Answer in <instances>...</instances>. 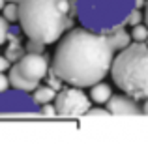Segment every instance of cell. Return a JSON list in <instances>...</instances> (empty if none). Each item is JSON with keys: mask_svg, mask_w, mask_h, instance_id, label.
I'll use <instances>...</instances> for the list:
<instances>
[{"mask_svg": "<svg viewBox=\"0 0 148 144\" xmlns=\"http://www.w3.org/2000/svg\"><path fill=\"white\" fill-rule=\"evenodd\" d=\"M10 68H11V62L8 60L4 54H0V73H6Z\"/></svg>", "mask_w": 148, "mask_h": 144, "instance_id": "obj_20", "label": "cell"}, {"mask_svg": "<svg viewBox=\"0 0 148 144\" xmlns=\"http://www.w3.org/2000/svg\"><path fill=\"white\" fill-rule=\"evenodd\" d=\"M143 19H145L143 11H141V10H137V8H133V10L130 11V15H127V21H126V25H131V26H135V25H139V23H143Z\"/></svg>", "mask_w": 148, "mask_h": 144, "instance_id": "obj_15", "label": "cell"}, {"mask_svg": "<svg viewBox=\"0 0 148 144\" xmlns=\"http://www.w3.org/2000/svg\"><path fill=\"white\" fill-rule=\"evenodd\" d=\"M146 10H145V23H146V25H148V2H146Z\"/></svg>", "mask_w": 148, "mask_h": 144, "instance_id": "obj_23", "label": "cell"}, {"mask_svg": "<svg viewBox=\"0 0 148 144\" xmlns=\"http://www.w3.org/2000/svg\"><path fill=\"white\" fill-rule=\"evenodd\" d=\"M133 6L137 8V10H143V8L146 6V2H145V0H133Z\"/></svg>", "mask_w": 148, "mask_h": 144, "instance_id": "obj_21", "label": "cell"}, {"mask_svg": "<svg viewBox=\"0 0 148 144\" xmlns=\"http://www.w3.org/2000/svg\"><path fill=\"white\" fill-rule=\"evenodd\" d=\"M6 2H17L19 4V0H6Z\"/></svg>", "mask_w": 148, "mask_h": 144, "instance_id": "obj_25", "label": "cell"}, {"mask_svg": "<svg viewBox=\"0 0 148 144\" xmlns=\"http://www.w3.org/2000/svg\"><path fill=\"white\" fill-rule=\"evenodd\" d=\"M6 6V0H0V11H2V8Z\"/></svg>", "mask_w": 148, "mask_h": 144, "instance_id": "obj_24", "label": "cell"}, {"mask_svg": "<svg viewBox=\"0 0 148 144\" xmlns=\"http://www.w3.org/2000/svg\"><path fill=\"white\" fill-rule=\"evenodd\" d=\"M75 0H19V26L26 38L53 45L73 28Z\"/></svg>", "mask_w": 148, "mask_h": 144, "instance_id": "obj_2", "label": "cell"}, {"mask_svg": "<svg viewBox=\"0 0 148 144\" xmlns=\"http://www.w3.org/2000/svg\"><path fill=\"white\" fill-rule=\"evenodd\" d=\"M2 15L8 23H19V4L6 2V6L2 8Z\"/></svg>", "mask_w": 148, "mask_h": 144, "instance_id": "obj_12", "label": "cell"}, {"mask_svg": "<svg viewBox=\"0 0 148 144\" xmlns=\"http://www.w3.org/2000/svg\"><path fill=\"white\" fill-rule=\"evenodd\" d=\"M54 97H56V90L54 88H51L49 84H38L36 88L32 90V101L36 105H45V103H53Z\"/></svg>", "mask_w": 148, "mask_h": 144, "instance_id": "obj_10", "label": "cell"}, {"mask_svg": "<svg viewBox=\"0 0 148 144\" xmlns=\"http://www.w3.org/2000/svg\"><path fill=\"white\" fill-rule=\"evenodd\" d=\"M54 109H56V116L62 118H77V116H84L92 107L90 96L83 92L79 86H68L56 92L54 97Z\"/></svg>", "mask_w": 148, "mask_h": 144, "instance_id": "obj_6", "label": "cell"}, {"mask_svg": "<svg viewBox=\"0 0 148 144\" xmlns=\"http://www.w3.org/2000/svg\"><path fill=\"white\" fill-rule=\"evenodd\" d=\"M114 53L109 34L79 26L68 30L58 40L51 69L64 84L88 88L111 73Z\"/></svg>", "mask_w": 148, "mask_h": 144, "instance_id": "obj_1", "label": "cell"}, {"mask_svg": "<svg viewBox=\"0 0 148 144\" xmlns=\"http://www.w3.org/2000/svg\"><path fill=\"white\" fill-rule=\"evenodd\" d=\"M109 114V111H107V107H90V111L86 112V116H107Z\"/></svg>", "mask_w": 148, "mask_h": 144, "instance_id": "obj_18", "label": "cell"}, {"mask_svg": "<svg viewBox=\"0 0 148 144\" xmlns=\"http://www.w3.org/2000/svg\"><path fill=\"white\" fill-rule=\"evenodd\" d=\"M49 68H51V60L43 53H25L8 69L11 88L32 94L34 88L45 79Z\"/></svg>", "mask_w": 148, "mask_h": 144, "instance_id": "obj_5", "label": "cell"}, {"mask_svg": "<svg viewBox=\"0 0 148 144\" xmlns=\"http://www.w3.org/2000/svg\"><path fill=\"white\" fill-rule=\"evenodd\" d=\"M107 111L109 114H130V116H139L143 114V107H139L137 101L127 94H118L111 96V99L107 101Z\"/></svg>", "mask_w": 148, "mask_h": 144, "instance_id": "obj_8", "label": "cell"}, {"mask_svg": "<svg viewBox=\"0 0 148 144\" xmlns=\"http://www.w3.org/2000/svg\"><path fill=\"white\" fill-rule=\"evenodd\" d=\"M145 43H146V45H148V40H146V41H145Z\"/></svg>", "mask_w": 148, "mask_h": 144, "instance_id": "obj_26", "label": "cell"}, {"mask_svg": "<svg viewBox=\"0 0 148 144\" xmlns=\"http://www.w3.org/2000/svg\"><path fill=\"white\" fill-rule=\"evenodd\" d=\"M45 47H47L45 43H41V41H38V40H32V38H28V41L25 43L26 53H43Z\"/></svg>", "mask_w": 148, "mask_h": 144, "instance_id": "obj_14", "label": "cell"}, {"mask_svg": "<svg viewBox=\"0 0 148 144\" xmlns=\"http://www.w3.org/2000/svg\"><path fill=\"white\" fill-rule=\"evenodd\" d=\"M112 83L133 99H148V45L131 41L114 54L111 66Z\"/></svg>", "mask_w": 148, "mask_h": 144, "instance_id": "obj_3", "label": "cell"}, {"mask_svg": "<svg viewBox=\"0 0 148 144\" xmlns=\"http://www.w3.org/2000/svg\"><path fill=\"white\" fill-rule=\"evenodd\" d=\"M143 114H148V99L145 101V105H143Z\"/></svg>", "mask_w": 148, "mask_h": 144, "instance_id": "obj_22", "label": "cell"}, {"mask_svg": "<svg viewBox=\"0 0 148 144\" xmlns=\"http://www.w3.org/2000/svg\"><path fill=\"white\" fill-rule=\"evenodd\" d=\"M11 84H10V77L6 75V73H0V94L6 90H10Z\"/></svg>", "mask_w": 148, "mask_h": 144, "instance_id": "obj_19", "label": "cell"}, {"mask_svg": "<svg viewBox=\"0 0 148 144\" xmlns=\"http://www.w3.org/2000/svg\"><path fill=\"white\" fill-rule=\"evenodd\" d=\"M10 25L11 23H8L6 19H4V15H0V45H4L8 41V32H10Z\"/></svg>", "mask_w": 148, "mask_h": 144, "instance_id": "obj_16", "label": "cell"}, {"mask_svg": "<svg viewBox=\"0 0 148 144\" xmlns=\"http://www.w3.org/2000/svg\"><path fill=\"white\" fill-rule=\"evenodd\" d=\"M131 40L133 41H146L148 40V25L145 23H139L131 28Z\"/></svg>", "mask_w": 148, "mask_h": 144, "instance_id": "obj_13", "label": "cell"}, {"mask_svg": "<svg viewBox=\"0 0 148 144\" xmlns=\"http://www.w3.org/2000/svg\"><path fill=\"white\" fill-rule=\"evenodd\" d=\"M107 34H109V40H111V43H112V47H114L116 53L122 51V49H126L127 45L133 41V40H131V34L126 32L124 26H118V28L111 30V32H107Z\"/></svg>", "mask_w": 148, "mask_h": 144, "instance_id": "obj_11", "label": "cell"}, {"mask_svg": "<svg viewBox=\"0 0 148 144\" xmlns=\"http://www.w3.org/2000/svg\"><path fill=\"white\" fill-rule=\"evenodd\" d=\"M111 96H112V88L107 83H103V81H99V83L90 86V99L96 105H105L111 99Z\"/></svg>", "mask_w": 148, "mask_h": 144, "instance_id": "obj_9", "label": "cell"}, {"mask_svg": "<svg viewBox=\"0 0 148 144\" xmlns=\"http://www.w3.org/2000/svg\"><path fill=\"white\" fill-rule=\"evenodd\" d=\"M41 114L43 116H56V109H54V103H45L41 105Z\"/></svg>", "mask_w": 148, "mask_h": 144, "instance_id": "obj_17", "label": "cell"}, {"mask_svg": "<svg viewBox=\"0 0 148 144\" xmlns=\"http://www.w3.org/2000/svg\"><path fill=\"white\" fill-rule=\"evenodd\" d=\"M77 19L84 28L94 32H111L126 26L127 15L133 10V0H75Z\"/></svg>", "mask_w": 148, "mask_h": 144, "instance_id": "obj_4", "label": "cell"}, {"mask_svg": "<svg viewBox=\"0 0 148 144\" xmlns=\"http://www.w3.org/2000/svg\"><path fill=\"white\" fill-rule=\"evenodd\" d=\"M4 99L0 97V114H6V116H11V114H28L30 111L34 112V101L32 97L26 96V92H21V90H15V94H8L2 92Z\"/></svg>", "mask_w": 148, "mask_h": 144, "instance_id": "obj_7", "label": "cell"}]
</instances>
